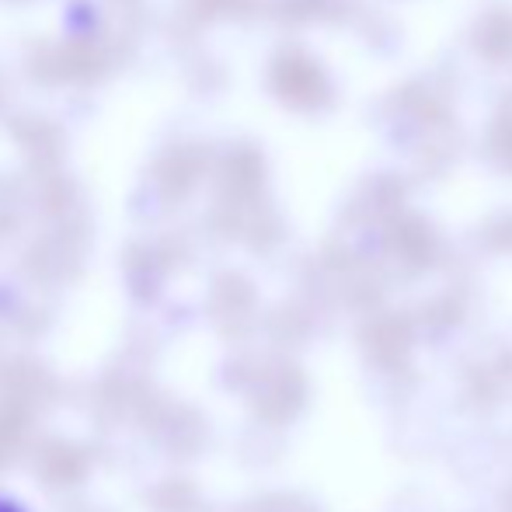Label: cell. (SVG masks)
Segmentation results:
<instances>
[{
  "mask_svg": "<svg viewBox=\"0 0 512 512\" xmlns=\"http://www.w3.org/2000/svg\"><path fill=\"white\" fill-rule=\"evenodd\" d=\"M0 512H21V509H14V506H7V502H0Z\"/></svg>",
  "mask_w": 512,
  "mask_h": 512,
  "instance_id": "1",
  "label": "cell"
}]
</instances>
